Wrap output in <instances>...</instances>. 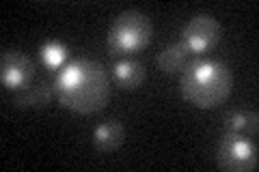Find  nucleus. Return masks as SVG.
<instances>
[{"label":"nucleus","mask_w":259,"mask_h":172,"mask_svg":"<svg viewBox=\"0 0 259 172\" xmlns=\"http://www.w3.org/2000/svg\"><path fill=\"white\" fill-rule=\"evenodd\" d=\"M125 140V127L121 121H106L100 123L93 129V146L100 153H112L117 151Z\"/></svg>","instance_id":"nucleus-8"},{"label":"nucleus","mask_w":259,"mask_h":172,"mask_svg":"<svg viewBox=\"0 0 259 172\" xmlns=\"http://www.w3.org/2000/svg\"><path fill=\"white\" fill-rule=\"evenodd\" d=\"M151 39H153V26L147 15L136 9L123 11L112 20L108 28V39H106L108 54L117 56V59H121V56L127 59L132 54L143 52L151 43Z\"/></svg>","instance_id":"nucleus-3"},{"label":"nucleus","mask_w":259,"mask_h":172,"mask_svg":"<svg viewBox=\"0 0 259 172\" xmlns=\"http://www.w3.org/2000/svg\"><path fill=\"white\" fill-rule=\"evenodd\" d=\"M182 41L188 47V52L194 56H203L212 52L221 41V24L216 18L207 13H197L186 22L182 30Z\"/></svg>","instance_id":"nucleus-5"},{"label":"nucleus","mask_w":259,"mask_h":172,"mask_svg":"<svg viewBox=\"0 0 259 172\" xmlns=\"http://www.w3.org/2000/svg\"><path fill=\"white\" fill-rule=\"evenodd\" d=\"M54 99V88L48 84H37V86H28L24 91H18L13 97V103L18 108H30V110H41L48 108Z\"/></svg>","instance_id":"nucleus-10"},{"label":"nucleus","mask_w":259,"mask_h":172,"mask_svg":"<svg viewBox=\"0 0 259 172\" xmlns=\"http://www.w3.org/2000/svg\"><path fill=\"white\" fill-rule=\"evenodd\" d=\"M54 97L63 108L76 114H95L110 99V76L100 61L74 59L56 73Z\"/></svg>","instance_id":"nucleus-1"},{"label":"nucleus","mask_w":259,"mask_h":172,"mask_svg":"<svg viewBox=\"0 0 259 172\" xmlns=\"http://www.w3.org/2000/svg\"><path fill=\"white\" fill-rule=\"evenodd\" d=\"M259 117H257V110H242L236 108L231 112L225 114L223 119V127L225 132H231V134H244L250 132V136H257L259 132Z\"/></svg>","instance_id":"nucleus-11"},{"label":"nucleus","mask_w":259,"mask_h":172,"mask_svg":"<svg viewBox=\"0 0 259 172\" xmlns=\"http://www.w3.org/2000/svg\"><path fill=\"white\" fill-rule=\"evenodd\" d=\"M39 59H41V63L46 65L48 69H63L65 65H67L69 61V50L67 45L61 43V41H48V43H44L41 47H39Z\"/></svg>","instance_id":"nucleus-12"},{"label":"nucleus","mask_w":259,"mask_h":172,"mask_svg":"<svg viewBox=\"0 0 259 172\" xmlns=\"http://www.w3.org/2000/svg\"><path fill=\"white\" fill-rule=\"evenodd\" d=\"M216 166L225 172H253L259 163L257 146L242 134L225 132L216 146Z\"/></svg>","instance_id":"nucleus-4"},{"label":"nucleus","mask_w":259,"mask_h":172,"mask_svg":"<svg viewBox=\"0 0 259 172\" xmlns=\"http://www.w3.org/2000/svg\"><path fill=\"white\" fill-rule=\"evenodd\" d=\"M0 80L7 91H24L35 80V63L18 50H5L0 56Z\"/></svg>","instance_id":"nucleus-6"},{"label":"nucleus","mask_w":259,"mask_h":172,"mask_svg":"<svg viewBox=\"0 0 259 172\" xmlns=\"http://www.w3.org/2000/svg\"><path fill=\"white\" fill-rule=\"evenodd\" d=\"M112 78H115L117 86L123 88V91H136L143 82H145V67L141 61L132 59H119L112 65Z\"/></svg>","instance_id":"nucleus-7"},{"label":"nucleus","mask_w":259,"mask_h":172,"mask_svg":"<svg viewBox=\"0 0 259 172\" xmlns=\"http://www.w3.org/2000/svg\"><path fill=\"white\" fill-rule=\"evenodd\" d=\"M190 52L188 47H186V43L180 39V41H173L171 45H166L164 50H162L158 54V69L162 73H168V76H173V73H180L186 69V65H188L190 61Z\"/></svg>","instance_id":"nucleus-9"},{"label":"nucleus","mask_w":259,"mask_h":172,"mask_svg":"<svg viewBox=\"0 0 259 172\" xmlns=\"http://www.w3.org/2000/svg\"><path fill=\"white\" fill-rule=\"evenodd\" d=\"M233 73L223 61L197 56L186 65L180 78V93L199 110H214L229 99Z\"/></svg>","instance_id":"nucleus-2"}]
</instances>
